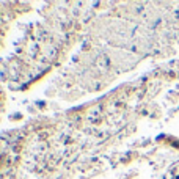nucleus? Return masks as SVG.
Here are the masks:
<instances>
[]
</instances>
